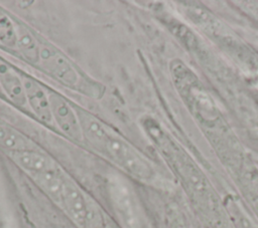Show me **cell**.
Masks as SVG:
<instances>
[{
  "label": "cell",
  "instance_id": "cell-4",
  "mask_svg": "<svg viewBox=\"0 0 258 228\" xmlns=\"http://www.w3.org/2000/svg\"><path fill=\"white\" fill-rule=\"evenodd\" d=\"M39 63L46 73L66 85L74 86L78 82V73L68 59L47 45L39 44Z\"/></svg>",
  "mask_w": 258,
  "mask_h": 228
},
{
  "label": "cell",
  "instance_id": "cell-5",
  "mask_svg": "<svg viewBox=\"0 0 258 228\" xmlns=\"http://www.w3.org/2000/svg\"><path fill=\"white\" fill-rule=\"evenodd\" d=\"M59 206L76 224L81 228L83 227L88 212L89 200L79 187L67 178H64Z\"/></svg>",
  "mask_w": 258,
  "mask_h": 228
},
{
  "label": "cell",
  "instance_id": "cell-3",
  "mask_svg": "<svg viewBox=\"0 0 258 228\" xmlns=\"http://www.w3.org/2000/svg\"><path fill=\"white\" fill-rule=\"evenodd\" d=\"M48 96L53 122L69 138L76 142H82L84 134L77 111L61 95L52 92Z\"/></svg>",
  "mask_w": 258,
  "mask_h": 228
},
{
  "label": "cell",
  "instance_id": "cell-12",
  "mask_svg": "<svg viewBox=\"0 0 258 228\" xmlns=\"http://www.w3.org/2000/svg\"><path fill=\"white\" fill-rule=\"evenodd\" d=\"M0 42L7 47H15L17 43L16 27L7 14L0 10Z\"/></svg>",
  "mask_w": 258,
  "mask_h": 228
},
{
  "label": "cell",
  "instance_id": "cell-13",
  "mask_svg": "<svg viewBox=\"0 0 258 228\" xmlns=\"http://www.w3.org/2000/svg\"><path fill=\"white\" fill-rule=\"evenodd\" d=\"M82 228H107V223L102 211L90 200L87 216Z\"/></svg>",
  "mask_w": 258,
  "mask_h": 228
},
{
  "label": "cell",
  "instance_id": "cell-9",
  "mask_svg": "<svg viewBox=\"0 0 258 228\" xmlns=\"http://www.w3.org/2000/svg\"><path fill=\"white\" fill-rule=\"evenodd\" d=\"M0 148L7 153L36 150V146L15 129L0 124Z\"/></svg>",
  "mask_w": 258,
  "mask_h": 228
},
{
  "label": "cell",
  "instance_id": "cell-1",
  "mask_svg": "<svg viewBox=\"0 0 258 228\" xmlns=\"http://www.w3.org/2000/svg\"><path fill=\"white\" fill-rule=\"evenodd\" d=\"M77 113L84 139L97 152L138 180L151 182L155 179L154 168L136 149L86 110L80 108Z\"/></svg>",
  "mask_w": 258,
  "mask_h": 228
},
{
  "label": "cell",
  "instance_id": "cell-11",
  "mask_svg": "<svg viewBox=\"0 0 258 228\" xmlns=\"http://www.w3.org/2000/svg\"><path fill=\"white\" fill-rule=\"evenodd\" d=\"M16 46L21 51L22 55L31 63L39 62V45L32 34L21 25L16 26Z\"/></svg>",
  "mask_w": 258,
  "mask_h": 228
},
{
  "label": "cell",
  "instance_id": "cell-8",
  "mask_svg": "<svg viewBox=\"0 0 258 228\" xmlns=\"http://www.w3.org/2000/svg\"><path fill=\"white\" fill-rule=\"evenodd\" d=\"M0 86L10 100L18 106H24L27 103L22 78L2 61H0Z\"/></svg>",
  "mask_w": 258,
  "mask_h": 228
},
{
  "label": "cell",
  "instance_id": "cell-2",
  "mask_svg": "<svg viewBox=\"0 0 258 228\" xmlns=\"http://www.w3.org/2000/svg\"><path fill=\"white\" fill-rule=\"evenodd\" d=\"M108 192L111 204L123 228H142L140 210L128 183L120 176L108 179Z\"/></svg>",
  "mask_w": 258,
  "mask_h": 228
},
{
  "label": "cell",
  "instance_id": "cell-7",
  "mask_svg": "<svg viewBox=\"0 0 258 228\" xmlns=\"http://www.w3.org/2000/svg\"><path fill=\"white\" fill-rule=\"evenodd\" d=\"M10 159L29 175L41 174L59 170L54 161L39 152L38 150H28L21 152L8 153Z\"/></svg>",
  "mask_w": 258,
  "mask_h": 228
},
{
  "label": "cell",
  "instance_id": "cell-14",
  "mask_svg": "<svg viewBox=\"0 0 258 228\" xmlns=\"http://www.w3.org/2000/svg\"><path fill=\"white\" fill-rule=\"evenodd\" d=\"M0 87H1V86H0Z\"/></svg>",
  "mask_w": 258,
  "mask_h": 228
},
{
  "label": "cell",
  "instance_id": "cell-10",
  "mask_svg": "<svg viewBox=\"0 0 258 228\" xmlns=\"http://www.w3.org/2000/svg\"><path fill=\"white\" fill-rule=\"evenodd\" d=\"M34 182L39 186V188L56 204L59 205L61 192L64 182V177L60 174L59 170L45 172L41 174L30 175Z\"/></svg>",
  "mask_w": 258,
  "mask_h": 228
},
{
  "label": "cell",
  "instance_id": "cell-6",
  "mask_svg": "<svg viewBox=\"0 0 258 228\" xmlns=\"http://www.w3.org/2000/svg\"><path fill=\"white\" fill-rule=\"evenodd\" d=\"M22 82L25 90L26 101L34 115L44 124L50 125L52 120L49 96L43 87L30 77L23 76Z\"/></svg>",
  "mask_w": 258,
  "mask_h": 228
}]
</instances>
